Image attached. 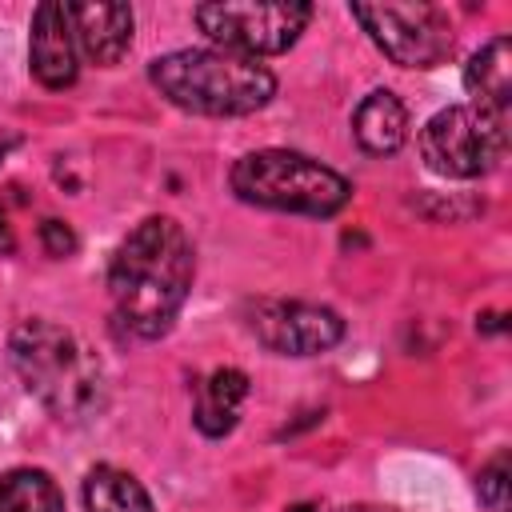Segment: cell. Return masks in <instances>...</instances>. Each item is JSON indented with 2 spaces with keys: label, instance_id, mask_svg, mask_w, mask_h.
Masks as SVG:
<instances>
[{
  "label": "cell",
  "instance_id": "obj_17",
  "mask_svg": "<svg viewBox=\"0 0 512 512\" xmlns=\"http://www.w3.org/2000/svg\"><path fill=\"white\" fill-rule=\"evenodd\" d=\"M40 244H44V252H48V256L64 260V256H72V252H76V232H72L64 220L48 216V220L40 224Z\"/></svg>",
  "mask_w": 512,
  "mask_h": 512
},
{
  "label": "cell",
  "instance_id": "obj_18",
  "mask_svg": "<svg viewBox=\"0 0 512 512\" xmlns=\"http://www.w3.org/2000/svg\"><path fill=\"white\" fill-rule=\"evenodd\" d=\"M16 252V232L8 224V208L0 204V256H12Z\"/></svg>",
  "mask_w": 512,
  "mask_h": 512
},
{
  "label": "cell",
  "instance_id": "obj_2",
  "mask_svg": "<svg viewBox=\"0 0 512 512\" xmlns=\"http://www.w3.org/2000/svg\"><path fill=\"white\" fill-rule=\"evenodd\" d=\"M8 360L24 392L64 424H84L108 404V380L96 352L56 320H24L8 340Z\"/></svg>",
  "mask_w": 512,
  "mask_h": 512
},
{
  "label": "cell",
  "instance_id": "obj_4",
  "mask_svg": "<svg viewBox=\"0 0 512 512\" xmlns=\"http://www.w3.org/2000/svg\"><path fill=\"white\" fill-rule=\"evenodd\" d=\"M228 184L236 200L244 204L272 208V212H296V216H336L352 200V184L336 168L312 160L308 152H292V148L244 152L232 164Z\"/></svg>",
  "mask_w": 512,
  "mask_h": 512
},
{
  "label": "cell",
  "instance_id": "obj_13",
  "mask_svg": "<svg viewBox=\"0 0 512 512\" xmlns=\"http://www.w3.org/2000/svg\"><path fill=\"white\" fill-rule=\"evenodd\" d=\"M464 88H468V104L508 116V100H512V44L508 36H492L480 52H472V60L464 64Z\"/></svg>",
  "mask_w": 512,
  "mask_h": 512
},
{
  "label": "cell",
  "instance_id": "obj_5",
  "mask_svg": "<svg viewBox=\"0 0 512 512\" xmlns=\"http://www.w3.org/2000/svg\"><path fill=\"white\" fill-rule=\"evenodd\" d=\"M420 160L448 180L488 176L508 148V116L484 112L476 104H448L432 112L416 136Z\"/></svg>",
  "mask_w": 512,
  "mask_h": 512
},
{
  "label": "cell",
  "instance_id": "obj_8",
  "mask_svg": "<svg viewBox=\"0 0 512 512\" xmlns=\"http://www.w3.org/2000/svg\"><path fill=\"white\" fill-rule=\"evenodd\" d=\"M248 332L276 356H320L344 340V320L328 304L260 296L248 304Z\"/></svg>",
  "mask_w": 512,
  "mask_h": 512
},
{
  "label": "cell",
  "instance_id": "obj_16",
  "mask_svg": "<svg viewBox=\"0 0 512 512\" xmlns=\"http://www.w3.org/2000/svg\"><path fill=\"white\" fill-rule=\"evenodd\" d=\"M512 472H508V452H496L484 468H480V476H476V496H480V504L488 508V512H508V480Z\"/></svg>",
  "mask_w": 512,
  "mask_h": 512
},
{
  "label": "cell",
  "instance_id": "obj_11",
  "mask_svg": "<svg viewBox=\"0 0 512 512\" xmlns=\"http://www.w3.org/2000/svg\"><path fill=\"white\" fill-rule=\"evenodd\" d=\"M352 136L368 156H392L408 140V108L392 88H372L352 112Z\"/></svg>",
  "mask_w": 512,
  "mask_h": 512
},
{
  "label": "cell",
  "instance_id": "obj_6",
  "mask_svg": "<svg viewBox=\"0 0 512 512\" xmlns=\"http://www.w3.org/2000/svg\"><path fill=\"white\" fill-rule=\"evenodd\" d=\"M196 28L212 40V48L260 60L288 52L312 20V4L280 0V4H236V0H208L192 8Z\"/></svg>",
  "mask_w": 512,
  "mask_h": 512
},
{
  "label": "cell",
  "instance_id": "obj_19",
  "mask_svg": "<svg viewBox=\"0 0 512 512\" xmlns=\"http://www.w3.org/2000/svg\"><path fill=\"white\" fill-rule=\"evenodd\" d=\"M336 512H396V508H380V504H344Z\"/></svg>",
  "mask_w": 512,
  "mask_h": 512
},
{
  "label": "cell",
  "instance_id": "obj_1",
  "mask_svg": "<svg viewBox=\"0 0 512 512\" xmlns=\"http://www.w3.org/2000/svg\"><path fill=\"white\" fill-rule=\"evenodd\" d=\"M196 276V252L188 232L172 216H144L112 252L108 264V296L112 320L132 340H160Z\"/></svg>",
  "mask_w": 512,
  "mask_h": 512
},
{
  "label": "cell",
  "instance_id": "obj_15",
  "mask_svg": "<svg viewBox=\"0 0 512 512\" xmlns=\"http://www.w3.org/2000/svg\"><path fill=\"white\" fill-rule=\"evenodd\" d=\"M0 512H64V492L44 468H8L0 476Z\"/></svg>",
  "mask_w": 512,
  "mask_h": 512
},
{
  "label": "cell",
  "instance_id": "obj_20",
  "mask_svg": "<svg viewBox=\"0 0 512 512\" xmlns=\"http://www.w3.org/2000/svg\"><path fill=\"white\" fill-rule=\"evenodd\" d=\"M284 512H316V504H292V508H284Z\"/></svg>",
  "mask_w": 512,
  "mask_h": 512
},
{
  "label": "cell",
  "instance_id": "obj_14",
  "mask_svg": "<svg viewBox=\"0 0 512 512\" xmlns=\"http://www.w3.org/2000/svg\"><path fill=\"white\" fill-rule=\"evenodd\" d=\"M80 496H84V512H156L148 488L116 464L88 468Z\"/></svg>",
  "mask_w": 512,
  "mask_h": 512
},
{
  "label": "cell",
  "instance_id": "obj_9",
  "mask_svg": "<svg viewBox=\"0 0 512 512\" xmlns=\"http://www.w3.org/2000/svg\"><path fill=\"white\" fill-rule=\"evenodd\" d=\"M28 68L52 92L76 84V76H80L76 36H72L64 4H56V0H44V4L32 8V20H28Z\"/></svg>",
  "mask_w": 512,
  "mask_h": 512
},
{
  "label": "cell",
  "instance_id": "obj_7",
  "mask_svg": "<svg viewBox=\"0 0 512 512\" xmlns=\"http://www.w3.org/2000/svg\"><path fill=\"white\" fill-rule=\"evenodd\" d=\"M348 12L396 68H436L452 56V16L440 4H352Z\"/></svg>",
  "mask_w": 512,
  "mask_h": 512
},
{
  "label": "cell",
  "instance_id": "obj_10",
  "mask_svg": "<svg viewBox=\"0 0 512 512\" xmlns=\"http://www.w3.org/2000/svg\"><path fill=\"white\" fill-rule=\"evenodd\" d=\"M64 12L72 24V36H76V52L84 60L112 68L132 48L136 16L128 4H64Z\"/></svg>",
  "mask_w": 512,
  "mask_h": 512
},
{
  "label": "cell",
  "instance_id": "obj_12",
  "mask_svg": "<svg viewBox=\"0 0 512 512\" xmlns=\"http://www.w3.org/2000/svg\"><path fill=\"white\" fill-rule=\"evenodd\" d=\"M248 400V376L240 368H212L200 384H196V400H192V424L208 436L220 440L236 428L240 408Z\"/></svg>",
  "mask_w": 512,
  "mask_h": 512
},
{
  "label": "cell",
  "instance_id": "obj_3",
  "mask_svg": "<svg viewBox=\"0 0 512 512\" xmlns=\"http://www.w3.org/2000/svg\"><path fill=\"white\" fill-rule=\"evenodd\" d=\"M152 88L192 116H252L276 96L268 64L224 48H176L148 64Z\"/></svg>",
  "mask_w": 512,
  "mask_h": 512
}]
</instances>
